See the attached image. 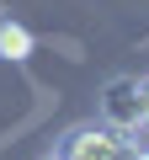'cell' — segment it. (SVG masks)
Segmentation results:
<instances>
[{
    "label": "cell",
    "instance_id": "cell-3",
    "mask_svg": "<svg viewBox=\"0 0 149 160\" xmlns=\"http://www.w3.org/2000/svg\"><path fill=\"white\" fill-rule=\"evenodd\" d=\"M32 53V32L22 22H0V59H27Z\"/></svg>",
    "mask_w": 149,
    "mask_h": 160
},
{
    "label": "cell",
    "instance_id": "cell-5",
    "mask_svg": "<svg viewBox=\"0 0 149 160\" xmlns=\"http://www.w3.org/2000/svg\"><path fill=\"white\" fill-rule=\"evenodd\" d=\"M117 160H149V149H123Z\"/></svg>",
    "mask_w": 149,
    "mask_h": 160
},
{
    "label": "cell",
    "instance_id": "cell-4",
    "mask_svg": "<svg viewBox=\"0 0 149 160\" xmlns=\"http://www.w3.org/2000/svg\"><path fill=\"white\" fill-rule=\"evenodd\" d=\"M138 86H144V128H149V75L138 80Z\"/></svg>",
    "mask_w": 149,
    "mask_h": 160
},
{
    "label": "cell",
    "instance_id": "cell-2",
    "mask_svg": "<svg viewBox=\"0 0 149 160\" xmlns=\"http://www.w3.org/2000/svg\"><path fill=\"white\" fill-rule=\"evenodd\" d=\"M117 155H123V139L112 128H74L53 160H117Z\"/></svg>",
    "mask_w": 149,
    "mask_h": 160
},
{
    "label": "cell",
    "instance_id": "cell-1",
    "mask_svg": "<svg viewBox=\"0 0 149 160\" xmlns=\"http://www.w3.org/2000/svg\"><path fill=\"white\" fill-rule=\"evenodd\" d=\"M101 128L112 133H133L144 128V86H138V75H117L107 80V91H101Z\"/></svg>",
    "mask_w": 149,
    "mask_h": 160
}]
</instances>
